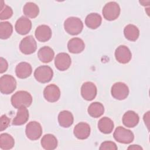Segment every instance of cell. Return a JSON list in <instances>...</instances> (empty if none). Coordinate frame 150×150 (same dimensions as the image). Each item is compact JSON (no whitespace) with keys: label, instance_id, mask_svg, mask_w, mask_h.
Instances as JSON below:
<instances>
[{"label":"cell","instance_id":"1","mask_svg":"<svg viewBox=\"0 0 150 150\" xmlns=\"http://www.w3.org/2000/svg\"><path fill=\"white\" fill-rule=\"evenodd\" d=\"M11 101L15 108L28 107L32 103V97L28 91H18L12 96Z\"/></svg>","mask_w":150,"mask_h":150},{"label":"cell","instance_id":"2","mask_svg":"<svg viewBox=\"0 0 150 150\" xmlns=\"http://www.w3.org/2000/svg\"><path fill=\"white\" fill-rule=\"evenodd\" d=\"M64 28L66 32L69 34L77 35L81 32L83 28V23L80 18L71 16L65 20Z\"/></svg>","mask_w":150,"mask_h":150},{"label":"cell","instance_id":"3","mask_svg":"<svg viewBox=\"0 0 150 150\" xmlns=\"http://www.w3.org/2000/svg\"><path fill=\"white\" fill-rule=\"evenodd\" d=\"M113 137L117 142L125 144L131 143L134 139L133 132L131 130L127 129L121 126H119L115 128Z\"/></svg>","mask_w":150,"mask_h":150},{"label":"cell","instance_id":"4","mask_svg":"<svg viewBox=\"0 0 150 150\" xmlns=\"http://www.w3.org/2000/svg\"><path fill=\"white\" fill-rule=\"evenodd\" d=\"M53 76V71L49 66H40L34 71V77L36 80L41 83L49 82Z\"/></svg>","mask_w":150,"mask_h":150},{"label":"cell","instance_id":"5","mask_svg":"<svg viewBox=\"0 0 150 150\" xmlns=\"http://www.w3.org/2000/svg\"><path fill=\"white\" fill-rule=\"evenodd\" d=\"M120 11L118 4L115 2H109L103 7L102 13L106 20L111 21L118 18L120 14Z\"/></svg>","mask_w":150,"mask_h":150},{"label":"cell","instance_id":"6","mask_svg":"<svg viewBox=\"0 0 150 150\" xmlns=\"http://www.w3.org/2000/svg\"><path fill=\"white\" fill-rule=\"evenodd\" d=\"M16 87L15 79L11 75L5 74L0 78V91L2 94H9Z\"/></svg>","mask_w":150,"mask_h":150},{"label":"cell","instance_id":"7","mask_svg":"<svg viewBox=\"0 0 150 150\" xmlns=\"http://www.w3.org/2000/svg\"><path fill=\"white\" fill-rule=\"evenodd\" d=\"M37 49V44L34 38L31 36H27L20 42L19 49L25 54H30L33 53Z\"/></svg>","mask_w":150,"mask_h":150},{"label":"cell","instance_id":"8","mask_svg":"<svg viewBox=\"0 0 150 150\" xmlns=\"http://www.w3.org/2000/svg\"><path fill=\"white\" fill-rule=\"evenodd\" d=\"M25 133L29 139L37 140L42 134V126L37 121H30L26 125Z\"/></svg>","mask_w":150,"mask_h":150},{"label":"cell","instance_id":"9","mask_svg":"<svg viewBox=\"0 0 150 150\" xmlns=\"http://www.w3.org/2000/svg\"><path fill=\"white\" fill-rule=\"evenodd\" d=\"M112 96L118 100L125 99L129 94V88L127 84L122 82L114 83L111 90Z\"/></svg>","mask_w":150,"mask_h":150},{"label":"cell","instance_id":"10","mask_svg":"<svg viewBox=\"0 0 150 150\" xmlns=\"http://www.w3.org/2000/svg\"><path fill=\"white\" fill-rule=\"evenodd\" d=\"M97 92V90L96 85L91 81L85 82L81 86V96L87 101H91L94 99L96 97Z\"/></svg>","mask_w":150,"mask_h":150},{"label":"cell","instance_id":"11","mask_svg":"<svg viewBox=\"0 0 150 150\" xmlns=\"http://www.w3.org/2000/svg\"><path fill=\"white\" fill-rule=\"evenodd\" d=\"M43 96L45 100L49 102H56L60 98V90L56 85L54 84H49L45 88Z\"/></svg>","mask_w":150,"mask_h":150},{"label":"cell","instance_id":"12","mask_svg":"<svg viewBox=\"0 0 150 150\" xmlns=\"http://www.w3.org/2000/svg\"><path fill=\"white\" fill-rule=\"evenodd\" d=\"M115 57L119 63L126 64L131 60L132 53L128 47L125 45H120L115 49Z\"/></svg>","mask_w":150,"mask_h":150},{"label":"cell","instance_id":"13","mask_svg":"<svg viewBox=\"0 0 150 150\" xmlns=\"http://www.w3.org/2000/svg\"><path fill=\"white\" fill-rule=\"evenodd\" d=\"M71 63L70 56L66 53H59L54 59L55 67L60 71L67 70L70 67Z\"/></svg>","mask_w":150,"mask_h":150},{"label":"cell","instance_id":"14","mask_svg":"<svg viewBox=\"0 0 150 150\" xmlns=\"http://www.w3.org/2000/svg\"><path fill=\"white\" fill-rule=\"evenodd\" d=\"M16 32L24 35L28 33L32 28L31 21L25 16H21L16 22L15 26Z\"/></svg>","mask_w":150,"mask_h":150},{"label":"cell","instance_id":"15","mask_svg":"<svg viewBox=\"0 0 150 150\" xmlns=\"http://www.w3.org/2000/svg\"><path fill=\"white\" fill-rule=\"evenodd\" d=\"M90 127L86 122H80L77 124L73 129L74 136L79 139H87L90 135Z\"/></svg>","mask_w":150,"mask_h":150},{"label":"cell","instance_id":"16","mask_svg":"<svg viewBox=\"0 0 150 150\" xmlns=\"http://www.w3.org/2000/svg\"><path fill=\"white\" fill-rule=\"evenodd\" d=\"M52 30L50 27L46 25L38 26L35 30V35L38 40L45 42L48 41L52 37Z\"/></svg>","mask_w":150,"mask_h":150},{"label":"cell","instance_id":"17","mask_svg":"<svg viewBox=\"0 0 150 150\" xmlns=\"http://www.w3.org/2000/svg\"><path fill=\"white\" fill-rule=\"evenodd\" d=\"M32 72V66L27 62H21L16 66L15 73L16 76L19 79H26L29 77Z\"/></svg>","mask_w":150,"mask_h":150},{"label":"cell","instance_id":"18","mask_svg":"<svg viewBox=\"0 0 150 150\" xmlns=\"http://www.w3.org/2000/svg\"><path fill=\"white\" fill-rule=\"evenodd\" d=\"M139 118L138 115L134 111L129 110L125 112L122 117L123 124L129 128H133L137 125Z\"/></svg>","mask_w":150,"mask_h":150},{"label":"cell","instance_id":"19","mask_svg":"<svg viewBox=\"0 0 150 150\" xmlns=\"http://www.w3.org/2000/svg\"><path fill=\"white\" fill-rule=\"evenodd\" d=\"M69 51L71 53H80L85 48L84 41L79 38H73L71 39L67 43Z\"/></svg>","mask_w":150,"mask_h":150},{"label":"cell","instance_id":"20","mask_svg":"<svg viewBox=\"0 0 150 150\" xmlns=\"http://www.w3.org/2000/svg\"><path fill=\"white\" fill-rule=\"evenodd\" d=\"M74 121L73 115L69 111L63 110L58 115V122L60 126L63 128H69L70 127Z\"/></svg>","mask_w":150,"mask_h":150},{"label":"cell","instance_id":"21","mask_svg":"<svg viewBox=\"0 0 150 150\" xmlns=\"http://www.w3.org/2000/svg\"><path fill=\"white\" fill-rule=\"evenodd\" d=\"M40 144L43 149L46 150H53L57 146V140L53 134H47L42 137Z\"/></svg>","mask_w":150,"mask_h":150},{"label":"cell","instance_id":"22","mask_svg":"<svg viewBox=\"0 0 150 150\" xmlns=\"http://www.w3.org/2000/svg\"><path fill=\"white\" fill-rule=\"evenodd\" d=\"M38 56L42 62L49 63L53 59L54 52L51 47L49 46H43L39 50Z\"/></svg>","mask_w":150,"mask_h":150},{"label":"cell","instance_id":"23","mask_svg":"<svg viewBox=\"0 0 150 150\" xmlns=\"http://www.w3.org/2000/svg\"><path fill=\"white\" fill-rule=\"evenodd\" d=\"M114 127V124L112 120L107 117L101 118L98 122V129L103 134H108L111 133Z\"/></svg>","mask_w":150,"mask_h":150},{"label":"cell","instance_id":"24","mask_svg":"<svg viewBox=\"0 0 150 150\" xmlns=\"http://www.w3.org/2000/svg\"><path fill=\"white\" fill-rule=\"evenodd\" d=\"M101 16L97 13H91L88 14L85 19L86 26L91 29H96L98 28L101 25Z\"/></svg>","mask_w":150,"mask_h":150},{"label":"cell","instance_id":"25","mask_svg":"<svg viewBox=\"0 0 150 150\" xmlns=\"http://www.w3.org/2000/svg\"><path fill=\"white\" fill-rule=\"evenodd\" d=\"M29 111L26 107H21L18 108L16 115L12 121L14 125H21L25 124L29 120Z\"/></svg>","mask_w":150,"mask_h":150},{"label":"cell","instance_id":"26","mask_svg":"<svg viewBox=\"0 0 150 150\" xmlns=\"http://www.w3.org/2000/svg\"><path fill=\"white\" fill-rule=\"evenodd\" d=\"M124 34L126 39L130 41H136L139 36V30L134 25H127L124 29Z\"/></svg>","mask_w":150,"mask_h":150},{"label":"cell","instance_id":"27","mask_svg":"<svg viewBox=\"0 0 150 150\" xmlns=\"http://www.w3.org/2000/svg\"><path fill=\"white\" fill-rule=\"evenodd\" d=\"M87 111L91 117L98 118L104 114V108L101 103L94 102L89 105Z\"/></svg>","mask_w":150,"mask_h":150},{"label":"cell","instance_id":"28","mask_svg":"<svg viewBox=\"0 0 150 150\" xmlns=\"http://www.w3.org/2000/svg\"><path fill=\"white\" fill-rule=\"evenodd\" d=\"M23 14L30 18H36L39 13V9L38 6L31 2L26 3L23 8Z\"/></svg>","mask_w":150,"mask_h":150},{"label":"cell","instance_id":"29","mask_svg":"<svg viewBox=\"0 0 150 150\" xmlns=\"http://www.w3.org/2000/svg\"><path fill=\"white\" fill-rule=\"evenodd\" d=\"M15 141L13 138L7 133L1 134L0 135V148L4 150L10 149L13 147Z\"/></svg>","mask_w":150,"mask_h":150},{"label":"cell","instance_id":"30","mask_svg":"<svg viewBox=\"0 0 150 150\" xmlns=\"http://www.w3.org/2000/svg\"><path fill=\"white\" fill-rule=\"evenodd\" d=\"M13 32V26L9 22L0 23V38L1 39H7Z\"/></svg>","mask_w":150,"mask_h":150},{"label":"cell","instance_id":"31","mask_svg":"<svg viewBox=\"0 0 150 150\" xmlns=\"http://www.w3.org/2000/svg\"><path fill=\"white\" fill-rule=\"evenodd\" d=\"M0 5V19L5 20L10 18L13 15V11L12 8L5 5L3 1H1Z\"/></svg>","mask_w":150,"mask_h":150},{"label":"cell","instance_id":"32","mask_svg":"<svg viewBox=\"0 0 150 150\" xmlns=\"http://www.w3.org/2000/svg\"><path fill=\"white\" fill-rule=\"evenodd\" d=\"M99 149L100 150H107V149L117 150L118 149V147L115 144V143H114V142L106 141L101 143Z\"/></svg>","mask_w":150,"mask_h":150},{"label":"cell","instance_id":"33","mask_svg":"<svg viewBox=\"0 0 150 150\" xmlns=\"http://www.w3.org/2000/svg\"><path fill=\"white\" fill-rule=\"evenodd\" d=\"M10 124V119L6 115H2L1 117L0 121V130L1 131H3L6 129Z\"/></svg>","mask_w":150,"mask_h":150},{"label":"cell","instance_id":"34","mask_svg":"<svg viewBox=\"0 0 150 150\" xmlns=\"http://www.w3.org/2000/svg\"><path fill=\"white\" fill-rule=\"evenodd\" d=\"M8 67V63L6 59L3 57L0 58V73H3L6 71Z\"/></svg>","mask_w":150,"mask_h":150},{"label":"cell","instance_id":"35","mask_svg":"<svg viewBox=\"0 0 150 150\" xmlns=\"http://www.w3.org/2000/svg\"><path fill=\"white\" fill-rule=\"evenodd\" d=\"M149 111H148L146 114L144 115V121L145 122V124H146L148 128H149Z\"/></svg>","mask_w":150,"mask_h":150},{"label":"cell","instance_id":"36","mask_svg":"<svg viewBox=\"0 0 150 150\" xmlns=\"http://www.w3.org/2000/svg\"><path fill=\"white\" fill-rule=\"evenodd\" d=\"M128 149H142V148L138 145H132L128 147Z\"/></svg>","mask_w":150,"mask_h":150}]
</instances>
